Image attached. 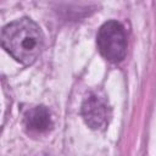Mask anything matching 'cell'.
Masks as SVG:
<instances>
[{
    "label": "cell",
    "instance_id": "1",
    "mask_svg": "<svg viewBox=\"0 0 156 156\" xmlns=\"http://www.w3.org/2000/svg\"><path fill=\"white\" fill-rule=\"evenodd\" d=\"M1 45L18 62L32 65L41 54L44 35L35 22L24 17L2 28Z\"/></svg>",
    "mask_w": 156,
    "mask_h": 156
},
{
    "label": "cell",
    "instance_id": "2",
    "mask_svg": "<svg viewBox=\"0 0 156 156\" xmlns=\"http://www.w3.org/2000/svg\"><path fill=\"white\" fill-rule=\"evenodd\" d=\"M96 46L104 58L110 62H121L127 54V35L123 26L117 21L105 22L96 35Z\"/></svg>",
    "mask_w": 156,
    "mask_h": 156
},
{
    "label": "cell",
    "instance_id": "3",
    "mask_svg": "<svg viewBox=\"0 0 156 156\" xmlns=\"http://www.w3.org/2000/svg\"><path fill=\"white\" fill-rule=\"evenodd\" d=\"M80 113L85 124L94 130L105 129L111 116L110 106L106 98L96 91L90 93L83 100Z\"/></svg>",
    "mask_w": 156,
    "mask_h": 156
},
{
    "label": "cell",
    "instance_id": "4",
    "mask_svg": "<svg viewBox=\"0 0 156 156\" xmlns=\"http://www.w3.org/2000/svg\"><path fill=\"white\" fill-rule=\"evenodd\" d=\"M23 126L29 134L43 135L52 129L54 119L51 112L45 106H35L24 113Z\"/></svg>",
    "mask_w": 156,
    "mask_h": 156
}]
</instances>
